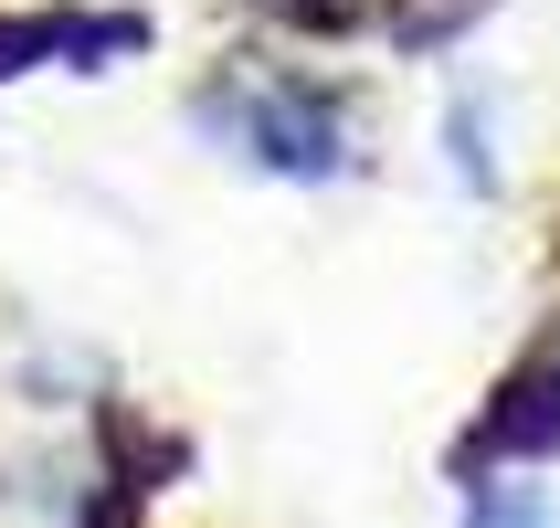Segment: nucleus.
<instances>
[{
    "label": "nucleus",
    "mask_w": 560,
    "mask_h": 528,
    "mask_svg": "<svg viewBox=\"0 0 560 528\" xmlns=\"http://www.w3.org/2000/svg\"><path fill=\"white\" fill-rule=\"evenodd\" d=\"M190 127L233 169H254V180H276V190L360 180V159H371L360 95L339 74H317V63H285V54H222L190 85Z\"/></svg>",
    "instance_id": "obj_1"
},
{
    "label": "nucleus",
    "mask_w": 560,
    "mask_h": 528,
    "mask_svg": "<svg viewBox=\"0 0 560 528\" xmlns=\"http://www.w3.org/2000/svg\"><path fill=\"white\" fill-rule=\"evenodd\" d=\"M149 43L138 11H74V0H43V11H0V85L22 74H106Z\"/></svg>",
    "instance_id": "obj_2"
},
{
    "label": "nucleus",
    "mask_w": 560,
    "mask_h": 528,
    "mask_svg": "<svg viewBox=\"0 0 560 528\" xmlns=\"http://www.w3.org/2000/svg\"><path fill=\"white\" fill-rule=\"evenodd\" d=\"M539 466V455H560V339L529 349L518 371L487 391V412H476V434H466V466Z\"/></svg>",
    "instance_id": "obj_3"
},
{
    "label": "nucleus",
    "mask_w": 560,
    "mask_h": 528,
    "mask_svg": "<svg viewBox=\"0 0 560 528\" xmlns=\"http://www.w3.org/2000/svg\"><path fill=\"white\" fill-rule=\"evenodd\" d=\"M444 180L466 190V201H498L508 190V117H498V95L487 85H455L444 95Z\"/></svg>",
    "instance_id": "obj_4"
},
{
    "label": "nucleus",
    "mask_w": 560,
    "mask_h": 528,
    "mask_svg": "<svg viewBox=\"0 0 560 528\" xmlns=\"http://www.w3.org/2000/svg\"><path fill=\"white\" fill-rule=\"evenodd\" d=\"M466 528H560V507H550V486L539 476H518V466H476L466 476Z\"/></svg>",
    "instance_id": "obj_5"
},
{
    "label": "nucleus",
    "mask_w": 560,
    "mask_h": 528,
    "mask_svg": "<svg viewBox=\"0 0 560 528\" xmlns=\"http://www.w3.org/2000/svg\"><path fill=\"white\" fill-rule=\"evenodd\" d=\"M498 0H392V43L402 54H444V43H466Z\"/></svg>",
    "instance_id": "obj_6"
}]
</instances>
